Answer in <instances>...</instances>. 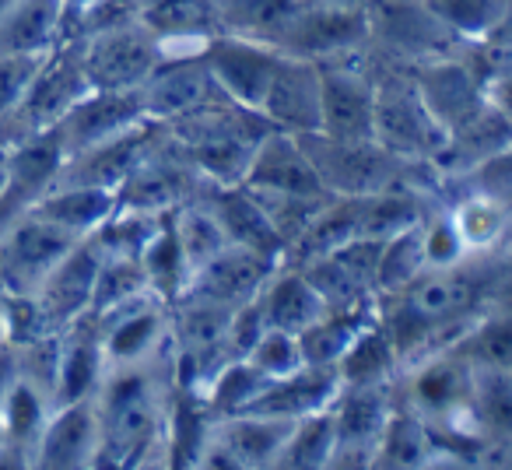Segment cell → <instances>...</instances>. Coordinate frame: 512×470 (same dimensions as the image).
I'll use <instances>...</instances> for the list:
<instances>
[{
	"label": "cell",
	"mask_w": 512,
	"mask_h": 470,
	"mask_svg": "<svg viewBox=\"0 0 512 470\" xmlns=\"http://www.w3.org/2000/svg\"><path fill=\"white\" fill-rule=\"evenodd\" d=\"M99 460L95 467L151 463L155 449H169V404L155 379V362L109 369L95 393Z\"/></svg>",
	"instance_id": "obj_1"
},
{
	"label": "cell",
	"mask_w": 512,
	"mask_h": 470,
	"mask_svg": "<svg viewBox=\"0 0 512 470\" xmlns=\"http://www.w3.org/2000/svg\"><path fill=\"white\" fill-rule=\"evenodd\" d=\"M88 92H92V81H88L85 64H81L78 43L64 39V43L53 46L43 57L32 85L25 88L22 102H18L15 113L0 127V141L15 144L22 137L53 130Z\"/></svg>",
	"instance_id": "obj_2"
},
{
	"label": "cell",
	"mask_w": 512,
	"mask_h": 470,
	"mask_svg": "<svg viewBox=\"0 0 512 470\" xmlns=\"http://www.w3.org/2000/svg\"><path fill=\"white\" fill-rule=\"evenodd\" d=\"M81 239L39 211H22L0 228V295H36L46 274Z\"/></svg>",
	"instance_id": "obj_3"
},
{
	"label": "cell",
	"mask_w": 512,
	"mask_h": 470,
	"mask_svg": "<svg viewBox=\"0 0 512 470\" xmlns=\"http://www.w3.org/2000/svg\"><path fill=\"white\" fill-rule=\"evenodd\" d=\"M449 134L418 95L414 81H376V144L400 162L435 165Z\"/></svg>",
	"instance_id": "obj_4"
},
{
	"label": "cell",
	"mask_w": 512,
	"mask_h": 470,
	"mask_svg": "<svg viewBox=\"0 0 512 470\" xmlns=\"http://www.w3.org/2000/svg\"><path fill=\"white\" fill-rule=\"evenodd\" d=\"M313 158V169L320 172L323 186L334 197H372L397 183L400 158L379 148L376 141H337L320 130L295 134Z\"/></svg>",
	"instance_id": "obj_5"
},
{
	"label": "cell",
	"mask_w": 512,
	"mask_h": 470,
	"mask_svg": "<svg viewBox=\"0 0 512 470\" xmlns=\"http://www.w3.org/2000/svg\"><path fill=\"white\" fill-rule=\"evenodd\" d=\"M74 43L81 50V64H85L92 88H109V92L141 88L165 57L158 39L141 22L92 32V36H81Z\"/></svg>",
	"instance_id": "obj_6"
},
{
	"label": "cell",
	"mask_w": 512,
	"mask_h": 470,
	"mask_svg": "<svg viewBox=\"0 0 512 470\" xmlns=\"http://www.w3.org/2000/svg\"><path fill=\"white\" fill-rule=\"evenodd\" d=\"M372 39L369 8H341V4H302L299 15L281 36L278 50L295 53V57L327 60L355 57L365 43Z\"/></svg>",
	"instance_id": "obj_7"
},
{
	"label": "cell",
	"mask_w": 512,
	"mask_h": 470,
	"mask_svg": "<svg viewBox=\"0 0 512 470\" xmlns=\"http://www.w3.org/2000/svg\"><path fill=\"white\" fill-rule=\"evenodd\" d=\"M102 334V351H106L109 369L123 365H148L158 362L169 337V302L155 292H144L109 313L95 316Z\"/></svg>",
	"instance_id": "obj_8"
},
{
	"label": "cell",
	"mask_w": 512,
	"mask_h": 470,
	"mask_svg": "<svg viewBox=\"0 0 512 470\" xmlns=\"http://www.w3.org/2000/svg\"><path fill=\"white\" fill-rule=\"evenodd\" d=\"M204 64H207V71L214 74L218 88L235 106L260 116L264 95L274 81V71H278V64H281V50L271 43H260V39L218 32V36L204 46Z\"/></svg>",
	"instance_id": "obj_9"
},
{
	"label": "cell",
	"mask_w": 512,
	"mask_h": 470,
	"mask_svg": "<svg viewBox=\"0 0 512 470\" xmlns=\"http://www.w3.org/2000/svg\"><path fill=\"white\" fill-rule=\"evenodd\" d=\"M320 134L337 141H376V81L351 57L320 64Z\"/></svg>",
	"instance_id": "obj_10"
},
{
	"label": "cell",
	"mask_w": 512,
	"mask_h": 470,
	"mask_svg": "<svg viewBox=\"0 0 512 470\" xmlns=\"http://www.w3.org/2000/svg\"><path fill=\"white\" fill-rule=\"evenodd\" d=\"M337 425V449L330 467H376V446L386 421L393 414V400L386 383H344L330 404Z\"/></svg>",
	"instance_id": "obj_11"
},
{
	"label": "cell",
	"mask_w": 512,
	"mask_h": 470,
	"mask_svg": "<svg viewBox=\"0 0 512 470\" xmlns=\"http://www.w3.org/2000/svg\"><path fill=\"white\" fill-rule=\"evenodd\" d=\"M144 116L162 127L211 106L218 99H228L218 88L214 74L207 71L204 53H183V57H162V64L151 71V78L141 88Z\"/></svg>",
	"instance_id": "obj_12"
},
{
	"label": "cell",
	"mask_w": 512,
	"mask_h": 470,
	"mask_svg": "<svg viewBox=\"0 0 512 470\" xmlns=\"http://www.w3.org/2000/svg\"><path fill=\"white\" fill-rule=\"evenodd\" d=\"M242 186L256 193H281V197H330L302 141L278 127L260 137Z\"/></svg>",
	"instance_id": "obj_13"
},
{
	"label": "cell",
	"mask_w": 512,
	"mask_h": 470,
	"mask_svg": "<svg viewBox=\"0 0 512 470\" xmlns=\"http://www.w3.org/2000/svg\"><path fill=\"white\" fill-rule=\"evenodd\" d=\"M148 120L144 116L141 92H109V88H92L64 120L53 127V134L60 137L67 158L88 151L102 141H113V137L127 134V130L141 127Z\"/></svg>",
	"instance_id": "obj_14"
},
{
	"label": "cell",
	"mask_w": 512,
	"mask_h": 470,
	"mask_svg": "<svg viewBox=\"0 0 512 470\" xmlns=\"http://www.w3.org/2000/svg\"><path fill=\"white\" fill-rule=\"evenodd\" d=\"M102 267V246L92 235L81 239L39 285L36 306L43 313L46 327L64 330L74 320H81L85 313H92V295H95V278Z\"/></svg>",
	"instance_id": "obj_15"
},
{
	"label": "cell",
	"mask_w": 512,
	"mask_h": 470,
	"mask_svg": "<svg viewBox=\"0 0 512 470\" xmlns=\"http://www.w3.org/2000/svg\"><path fill=\"white\" fill-rule=\"evenodd\" d=\"M281 264H285V257H267V253L228 243L218 257L207 260V264L193 274L186 292L218 302V306L242 309L246 302L260 299L264 285L274 278V271H278Z\"/></svg>",
	"instance_id": "obj_16"
},
{
	"label": "cell",
	"mask_w": 512,
	"mask_h": 470,
	"mask_svg": "<svg viewBox=\"0 0 512 470\" xmlns=\"http://www.w3.org/2000/svg\"><path fill=\"white\" fill-rule=\"evenodd\" d=\"M320 109V64L281 50V64L264 95L260 116L288 134H313V130H320Z\"/></svg>",
	"instance_id": "obj_17"
},
{
	"label": "cell",
	"mask_w": 512,
	"mask_h": 470,
	"mask_svg": "<svg viewBox=\"0 0 512 470\" xmlns=\"http://www.w3.org/2000/svg\"><path fill=\"white\" fill-rule=\"evenodd\" d=\"M95 460H99V414H95V397L74 400V404H57L36 442L32 467L81 470V467H95Z\"/></svg>",
	"instance_id": "obj_18"
},
{
	"label": "cell",
	"mask_w": 512,
	"mask_h": 470,
	"mask_svg": "<svg viewBox=\"0 0 512 470\" xmlns=\"http://www.w3.org/2000/svg\"><path fill=\"white\" fill-rule=\"evenodd\" d=\"M137 22L158 39L165 57L204 53V46L221 32L214 0H141Z\"/></svg>",
	"instance_id": "obj_19"
},
{
	"label": "cell",
	"mask_w": 512,
	"mask_h": 470,
	"mask_svg": "<svg viewBox=\"0 0 512 470\" xmlns=\"http://www.w3.org/2000/svg\"><path fill=\"white\" fill-rule=\"evenodd\" d=\"M414 88L425 99L428 113L446 127V134L453 127H460L463 120H470L488 102L484 78H477L467 64H460L453 57L421 60L418 71H414Z\"/></svg>",
	"instance_id": "obj_20"
},
{
	"label": "cell",
	"mask_w": 512,
	"mask_h": 470,
	"mask_svg": "<svg viewBox=\"0 0 512 470\" xmlns=\"http://www.w3.org/2000/svg\"><path fill=\"white\" fill-rule=\"evenodd\" d=\"M64 162H67V151L53 130H43V134H32L8 144V190H4L0 200L15 214L29 211L36 200H43L57 186Z\"/></svg>",
	"instance_id": "obj_21"
},
{
	"label": "cell",
	"mask_w": 512,
	"mask_h": 470,
	"mask_svg": "<svg viewBox=\"0 0 512 470\" xmlns=\"http://www.w3.org/2000/svg\"><path fill=\"white\" fill-rule=\"evenodd\" d=\"M369 22L372 39H383L397 53H411L421 60L446 57L449 46L456 43L421 0H369Z\"/></svg>",
	"instance_id": "obj_22"
},
{
	"label": "cell",
	"mask_w": 512,
	"mask_h": 470,
	"mask_svg": "<svg viewBox=\"0 0 512 470\" xmlns=\"http://www.w3.org/2000/svg\"><path fill=\"white\" fill-rule=\"evenodd\" d=\"M106 351H102L99 320L85 313L71 327L60 330V362H57V404H74V400H92L106 379Z\"/></svg>",
	"instance_id": "obj_23"
},
{
	"label": "cell",
	"mask_w": 512,
	"mask_h": 470,
	"mask_svg": "<svg viewBox=\"0 0 512 470\" xmlns=\"http://www.w3.org/2000/svg\"><path fill=\"white\" fill-rule=\"evenodd\" d=\"M411 400L425 421H435L439 428L449 425L474 407V365L460 351L456 358H425V365L414 372Z\"/></svg>",
	"instance_id": "obj_24"
},
{
	"label": "cell",
	"mask_w": 512,
	"mask_h": 470,
	"mask_svg": "<svg viewBox=\"0 0 512 470\" xmlns=\"http://www.w3.org/2000/svg\"><path fill=\"white\" fill-rule=\"evenodd\" d=\"M204 200L214 211V218L221 221L232 246H246V250L267 253V257H288L285 239H281L267 207L260 204V197L249 186H211V197Z\"/></svg>",
	"instance_id": "obj_25"
},
{
	"label": "cell",
	"mask_w": 512,
	"mask_h": 470,
	"mask_svg": "<svg viewBox=\"0 0 512 470\" xmlns=\"http://www.w3.org/2000/svg\"><path fill=\"white\" fill-rule=\"evenodd\" d=\"M341 372L334 365H302L281 379H271L264 393L249 407L253 414H274V418H306V414L327 411L341 393Z\"/></svg>",
	"instance_id": "obj_26"
},
{
	"label": "cell",
	"mask_w": 512,
	"mask_h": 470,
	"mask_svg": "<svg viewBox=\"0 0 512 470\" xmlns=\"http://www.w3.org/2000/svg\"><path fill=\"white\" fill-rule=\"evenodd\" d=\"M64 32L67 0H11L0 11V53H50Z\"/></svg>",
	"instance_id": "obj_27"
},
{
	"label": "cell",
	"mask_w": 512,
	"mask_h": 470,
	"mask_svg": "<svg viewBox=\"0 0 512 470\" xmlns=\"http://www.w3.org/2000/svg\"><path fill=\"white\" fill-rule=\"evenodd\" d=\"M260 309H264L267 327L288 330V334L299 337L302 330H309L323 313H327V302L316 292V285L306 278L299 264L285 267L281 264L274 271V278L260 292Z\"/></svg>",
	"instance_id": "obj_28"
},
{
	"label": "cell",
	"mask_w": 512,
	"mask_h": 470,
	"mask_svg": "<svg viewBox=\"0 0 512 470\" xmlns=\"http://www.w3.org/2000/svg\"><path fill=\"white\" fill-rule=\"evenodd\" d=\"M292 418H274V414H253L242 411L232 418L214 421V432L225 439L239 467H274L292 435Z\"/></svg>",
	"instance_id": "obj_29"
},
{
	"label": "cell",
	"mask_w": 512,
	"mask_h": 470,
	"mask_svg": "<svg viewBox=\"0 0 512 470\" xmlns=\"http://www.w3.org/2000/svg\"><path fill=\"white\" fill-rule=\"evenodd\" d=\"M116 190L106 186H81V183H57L43 200L32 204V211H39L43 218H50L53 225L67 228L78 239H88L102 228V221L116 211Z\"/></svg>",
	"instance_id": "obj_30"
},
{
	"label": "cell",
	"mask_w": 512,
	"mask_h": 470,
	"mask_svg": "<svg viewBox=\"0 0 512 470\" xmlns=\"http://www.w3.org/2000/svg\"><path fill=\"white\" fill-rule=\"evenodd\" d=\"M376 320V309L358 306V309H327L320 320L309 330L299 334V348H302V362L306 365H334L344 358V351L355 344V337L362 334L369 323Z\"/></svg>",
	"instance_id": "obj_31"
},
{
	"label": "cell",
	"mask_w": 512,
	"mask_h": 470,
	"mask_svg": "<svg viewBox=\"0 0 512 470\" xmlns=\"http://www.w3.org/2000/svg\"><path fill=\"white\" fill-rule=\"evenodd\" d=\"M214 4H218L221 32L278 46L306 0H214Z\"/></svg>",
	"instance_id": "obj_32"
},
{
	"label": "cell",
	"mask_w": 512,
	"mask_h": 470,
	"mask_svg": "<svg viewBox=\"0 0 512 470\" xmlns=\"http://www.w3.org/2000/svg\"><path fill=\"white\" fill-rule=\"evenodd\" d=\"M397 295H404L435 327L460 320L474 306V285H470L467 274H456V267H449V271H425L414 285H407Z\"/></svg>",
	"instance_id": "obj_33"
},
{
	"label": "cell",
	"mask_w": 512,
	"mask_h": 470,
	"mask_svg": "<svg viewBox=\"0 0 512 470\" xmlns=\"http://www.w3.org/2000/svg\"><path fill=\"white\" fill-rule=\"evenodd\" d=\"M456 43H484L498 36L512 15V0H421Z\"/></svg>",
	"instance_id": "obj_34"
},
{
	"label": "cell",
	"mask_w": 512,
	"mask_h": 470,
	"mask_svg": "<svg viewBox=\"0 0 512 470\" xmlns=\"http://www.w3.org/2000/svg\"><path fill=\"white\" fill-rule=\"evenodd\" d=\"M435 453V432L414 407L397 411L393 407L383 435L376 446V467H421L432 463Z\"/></svg>",
	"instance_id": "obj_35"
},
{
	"label": "cell",
	"mask_w": 512,
	"mask_h": 470,
	"mask_svg": "<svg viewBox=\"0 0 512 470\" xmlns=\"http://www.w3.org/2000/svg\"><path fill=\"white\" fill-rule=\"evenodd\" d=\"M271 379L256 369L249 358H228L211 379H207V393H204V407L214 421L218 418H232L242 414L256 404V397L264 393V386Z\"/></svg>",
	"instance_id": "obj_36"
},
{
	"label": "cell",
	"mask_w": 512,
	"mask_h": 470,
	"mask_svg": "<svg viewBox=\"0 0 512 470\" xmlns=\"http://www.w3.org/2000/svg\"><path fill=\"white\" fill-rule=\"evenodd\" d=\"M172 228H176L179 250H183L186 267H190V278L228 246L225 228L214 218L207 200H186V204L172 207Z\"/></svg>",
	"instance_id": "obj_37"
},
{
	"label": "cell",
	"mask_w": 512,
	"mask_h": 470,
	"mask_svg": "<svg viewBox=\"0 0 512 470\" xmlns=\"http://www.w3.org/2000/svg\"><path fill=\"white\" fill-rule=\"evenodd\" d=\"M141 267L148 274V285L155 295H162L165 302H176L179 295L190 285V267H186V257L179 250L176 228H172V211L165 214L162 228L151 235V243L144 246L141 253Z\"/></svg>",
	"instance_id": "obj_38"
},
{
	"label": "cell",
	"mask_w": 512,
	"mask_h": 470,
	"mask_svg": "<svg viewBox=\"0 0 512 470\" xmlns=\"http://www.w3.org/2000/svg\"><path fill=\"white\" fill-rule=\"evenodd\" d=\"M425 271H428V260H425V243H421V221H414V225L393 232L383 243L379 271H376V292L397 295L407 285H414Z\"/></svg>",
	"instance_id": "obj_39"
},
{
	"label": "cell",
	"mask_w": 512,
	"mask_h": 470,
	"mask_svg": "<svg viewBox=\"0 0 512 470\" xmlns=\"http://www.w3.org/2000/svg\"><path fill=\"white\" fill-rule=\"evenodd\" d=\"M400 362L397 348H393L390 334H386L383 320H372L362 334L355 337L344 358L337 362L341 383H386L393 365Z\"/></svg>",
	"instance_id": "obj_40"
},
{
	"label": "cell",
	"mask_w": 512,
	"mask_h": 470,
	"mask_svg": "<svg viewBox=\"0 0 512 470\" xmlns=\"http://www.w3.org/2000/svg\"><path fill=\"white\" fill-rule=\"evenodd\" d=\"M334 449H337V425L327 407V411L306 414V418L295 421L292 435H288L285 449H281L274 467H299V470L330 467Z\"/></svg>",
	"instance_id": "obj_41"
},
{
	"label": "cell",
	"mask_w": 512,
	"mask_h": 470,
	"mask_svg": "<svg viewBox=\"0 0 512 470\" xmlns=\"http://www.w3.org/2000/svg\"><path fill=\"white\" fill-rule=\"evenodd\" d=\"M453 221L467 243V253H484L498 246V239L509 232V207L491 193H470L453 211Z\"/></svg>",
	"instance_id": "obj_42"
},
{
	"label": "cell",
	"mask_w": 512,
	"mask_h": 470,
	"mask_svg": "<svg viewBox=\"0 0 512 470\" xmlns=\"http://www.w3.org/2000/svg\"><path fill=\"white\" fill-rule=\"evenodd\" d=\"M474 414L484 439L512 442V372L474 369Z\"/></svg>",
	"instance_id": "obj_43"
},
{
	"label": "cell",
	"mask_w": 512,
	"mask_h": 470,
	"mask_svg": "<svg viewBox=\"0 0 512 470\" xmlns=\"http://www.w3.org/2000/svg\"><path fill=\"white\" fill-rule=\"evenodd\" d=\"M144 292H151V285L141 267V257L102 253V267H99V278H95V295H92V316L109 313V309L123 306V302L137 299Z\"/></svg>",
	"instance_id": "obj_44"
},
{
	"label": "cell",
	"mask_w": 512,
	"mask_h": 470,
	"mask_svg": "<svg viewBox=\"0 0 512 470\" xmlns=\"http://www.w3.org/2000/svg\"><path fill=\"white\" fill-rule=\"evenodd\" d=\"M460 355L467 358L474 369H495L512 372V309L509 313H491L470 330L463 341Z\"/></svg>",
	"instance_id": "obj_45"
},
{
	"label": "cell",
	"mask_w": 512,
	"mask_h": 470,
	"mask_svg": "<svg viewBox=\"0 0 512 470\" xmlns=\"http://www.w3.org/2000/svg\"><path fill=\"white\" fill-rule=\"evenodd\" d=\"M421 243H425L428 271H449V267H460L467 257V243H463L453 214L421 218Z\"/></svg>",
	"instance_id": "obj_46"
},
{
	"label": "cell",
	"mask_w": 512,
	"mask_h": 470,
	"mask_svg": "<svg viewBox=\"0 0 512 470\" xmlns=\"http://www.w3.org/2000/svg\"><path fill=\"white\" fill-rule=\"evenodd\" d=\"M246 358L264 372L267 379H281V376H288V372L306 365L302 362L299 337L288 334V330H274V327H267L264 334H260V341L249 348Z\"/></svg>",
	"instance_id": "obj_47"
},
{
	"label": "cell",
	"mask_w": 512,
	"mask_h": 470,
	"mask_svg": "<svg viewBox=\"0 0 512 470\" xmlns=\"http://www.w3.org/2000/svg\"><path fill=\"white\" fill-rule=\"evenodd\" d=\"M46 53H0V127L15 113Z\"/></svg>",
	"instance_id": "obj_48"
},
{
	"label": "cell",
	"mask_w": 512,
	"mask_h": 470,
	"mask_svg": "<svg viewBox=\"0 0 512 470\" xmlns=\"http://www.w3.org/2000/svg\"><path fill=\"white\" fill-rule=\"evenodd\" d=\"M18 379H22V344L0 337V400L15 390Z\"/></svg>",
	"instance_id": "obj_49"
},
{
	"label": "cell",
	"mask_w": 512,
	"mask_h": 470,
	"mask_svg": "<svg viewBox=\"0 0 512 470\" xmlns=\"http://www.w3.org/2000/svg\"><path fill=\"white\" fill-rule=\"evenodd\" d=\"M484 95H488L491 106H495L498 113L512 123V67H509V71H502V74H491V78H484Z\"/></svg>",
	"instance_id": "obj_50"
},
{
	"label": "cell",
	"mask_w": 512,
	"mask_h": 470,
	"mask_svg": "<svg viewBox=\"0 0 512 470\" xmlns=\"http://www.w3.org/2000/svg\"><path fill=\"white\" fill-rule=\"evenodd\" d=\"M8 190V144L0 141V197Z\"/></svg>",
	"instance_id": "obj_51"
},
{
	"label": "cell",
	"mask_w": 512,
	"mask_h": 470,
	"mask_svg": "<svg viewBox=\"0 0 512 470\" xmlns=\"http://www.w3.org/2000/svg\"><path fill=\"white\" fill-rule=\"evenodd\" d=\"M0 337H4V316H0Z\"/></svg>",
	"instance_id": "obj_52"
}]
</instances>
